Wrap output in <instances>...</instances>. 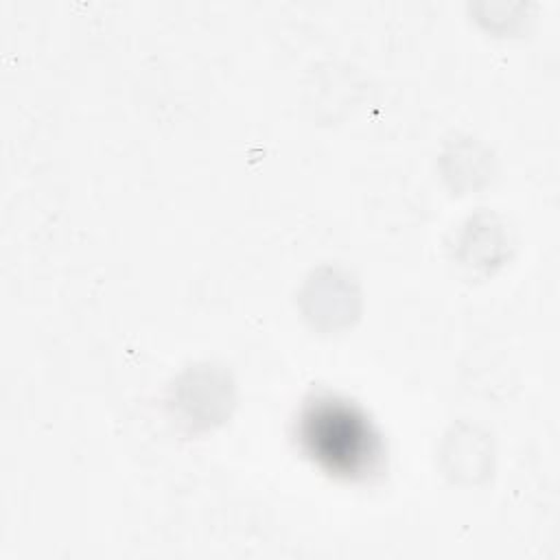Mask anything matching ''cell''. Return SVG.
Listing matches in <instances>:
<instances>
[{
    "mask_svg": "<svg viewBox=\"0 0 560 560\" xmlns=\"http://www.w3.org/2000/svg\"><path fill=\"white\" fill-rule=\"evenodd\" d=\"M302 438L324 466L337 475H370L378 459V440L370 422L346 402L317 398L302 418Z\"/></svg>",
    "mask_w": 560,
    "mask_h": 560,
    "instance_id": "cell-1",
    "label": "cell"
},
{
    "mask_svg": "<svg viewBox=\"0 0 560 560\" xmlns=\"http://www.w3.org/2000/svg\"><path fill=\"white\" fill-rule=\"evenodd\" d=\"M208 368L188 370L182 381L173 383L171 407L190 429H208L230 413L232 385L223 372Z\"/></svg>",
    "mask_w": 560,
    "mask_h": 560,
    "instance_id": "cell-2",
    "label": "cell"
},
{
    "mask_svg": "<svg viewBox=\"0 0 560 560\" xmlns=\"http://www.w3.org/2000/svg\"><path fill=\"white\" fill-rule=\"evenodd\" d=\"M302 311L313 326L337 330L359 315V293L354 282L330 267L313 271L302 291Z\"/></svg>",
    "mask_w": 560,
    "mask_h": 560,
    "instance_id": "cell-3",
    "label": "cell"
},
{
    "mask_svg": "<svg viewBox=\"0 0 560 560\" xmlns=\"http://www.w3.org/2000/svg\"><path fill=\"white\" fill-rule=\"evenodd\" d=\"M475 438H477L475 429H470V427L455 429L453 427V435L446 440V451H444V459L448 462V475H453V479L470 477L475 481L477 475L486 472L488 451L470 455V446H472Z\"/></svg>",
    "mask_w": 560,
    "mask_h": 560,
    "instance_id": "cell-4",
    "label": "cell"
}]
</instances>
